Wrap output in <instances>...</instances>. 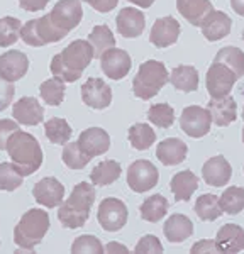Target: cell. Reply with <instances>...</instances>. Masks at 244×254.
I'll list each match as a JSON object with an SVG mask.
<instances>
[{
  "instance_id": "1",
  "label": "cell",
  "mask_w": 244,
  "mask_h": 254,
  "mask_svg": "<svg viewBox=\"0 0 244 254\" xmlns=\"http://www.w3.org/2000/svg\"><path fill=\"white\" fill-rule=\"evenodd\" d=\"M93 60V48L88 41L76 39L53 56L50 69L53 76L64 83H75Z\"/></svg>"
},
{
  "instance_id": "2",
  "label": "cell",
  "mask_w": 244,
  "mask_h": 254,
  "mask_svg": "<svg viewBox=\"0 0 244 254\" xmlns=\"http://www.w3.org/2000/svg\"><path fill=\"white\" fill-rule=\"evenodd\" d=\"M9 158L22 176H31L43 165V149L32 134L17 129L7 139L5 146Z\"/></svg>"
},
{
  "instance_id": "3",
  "label": "cell",
  "mask_w": 244,
  "mask_h": 254,
  "mask_svg": "<svg viewBox=\"0 0 244 254\" xmlns=\"http://www.w3.org/2000/svg\"><path fill=\"white\" fill-rule=\"evenodd\" d=\"M95 202V188L87 182H81L71 190L68 200L60 207L58 219L66 229H78L90 217L92 205Z\"/></svg>"
},
{
  "instance_id": "4",
  "label": "cell",
  "mask_w": 244,
  "mask_h": 254,
  "mask_svg": "<svg viewBox=\"0 0 244 254\" xmlns=\"http://www.w3.org/2000/svg\"><path fill=\"white\" fill-rule=\"evenodd\" d=\"M50 231V215L43 208H31L20 217L19 224L14 229V243L17 244L19 253H32L46 232Z\"/></svg>"
},
{
  "instance_id": "5",
  "label": "cell",
  "mask_w": 244,
  "mask_h": 254,
  "mask_svg": "<svg viewBox=\"0 0 244 254\" xmlns=\"http://www.w3.org/2000/svg\"><path fill=\"white\" fill-rule=\"evenodd\" d=\"M170 81V73L158 60H148L141 63L137 75L132 80V92L141 100L156 97L160 90Z\"/></svg>"
},
{
  "instance_id": "6",
  "label": "cell",
  "mask_w": 244,
  "mask_h": 254,
  "mask_svg": "<svg viewBox=\"0 0 244 254\" xmlns=\"http://www.w3.org/2000/svg\"><path fill=\"white\" fill-rule=\"evenodd\" d=\"M64 36L66 34H63V32L53 26L50 14L43 15L39 19L27 20L22 26V29H20V39L27 46L32 48H41L46 46V44L60 43L61 39H64Z\"/></svg>"
},
{
  "instance_id": "7",
  "label": "cell",
  "mask_w": 244,
  "mask_h": 254,
  "mask_svg": "<svg viewBox=\"0 0 244 254\" xmlns=\"http://www.w3.org/2000/svg\"><path fill=\"white\" fill-rule=\"evenodd\" d=\"M83 7L80 0H58L50 12L53 26L63 34H68L81 22Z\"/></svg>"
},
{
  "instance_id": "8",
  "label": "cell",
  "mask_w": 244,
  "mask_h": 254,
  "mask_svg": "<svg viewBox=\"0 0 244 254\" xmlns=\"http://www.w3.org/2000/svg\"><path fill=\"white\" fill-rule=\"evenodd\" d=\"M129 210L122 200L109 196L104 198L99 205V212H97V220L102 225V229L107 232H117L127 224Z\"/></svg>"
},
{
  "instance_id": "9",
  "label": "cell",
  "mask_w": 244,
  "mask_h": 254,
  "mask_svg": "<svg viewBox=\"0 0 244 254\" xmlns=\"http://www.w3.org/2000/svg\"><path fill=\"white\" fill-rule=\"evenodd\" d=\"M158 168L148 159H137L127 168V185L136 193H146L158 185Z\"/></svg>"
},
{
  "instance_id": "10",
  "label": "cell",
  "mask_w": 244,
  "mask_h": 254,
  "mask_svg": "<svg viewBox=\"0 0 244 254\" xmlns=\"http://www.w3.org/2000/svg\"><path fill=\"white\" fill-rule=\"evenodd\" d=\"M210 126H212V117L207 109L200 105H190L183 109L180 116V127L186 136L200 139L209 134Z\"/></svg>"
},
{
  "instance_id": "11",
  "label": "cell",
  "mask_w": 244,
  "mask_h": 254,
  "mask_svg": "<svg viewBox=\"0 0 244 254\" xmlns=\"http://www.w3.org/2000/svg\"><path fill=\"white\" fill-rule=\"evenodd\" d=\"M238 80L239 78L236 76V73L231 68H227L226 64L212 63L210 68L207 69V78H205V85L207 90H209L210 98L227 97Z\"/></svg>"
},
{
  "instance_id": "12",
  "label": "cell",
  "mask_w": 244,
  "mask_h": 254,
  "mask_svg": "<svg viewBox=\"0 0 244 254\" xmlns=\"http://www.w3.org/2000/svg\"><path fill=\"white\" fill-rule=\"evenodd\" d=\"M132 61L127 51L111 48L100 56V68L111 80H122L131 71Z\"/></svg>"
},
{
  "instance_id": "13",
  "label": "cell",
  "mask_w": 244,
  "mask_h": 254,
  "mask_svg": "<svg viewBox=\"0 0 244 254\" xmlns=\"http://www.w3.org/2000/svg\"><path fill=\"white\" fill-rule=\"evenodd\" d=\"M81 100L90 109H107L112 102V88L102 78H88L81 85Z\"/></svg>"
},
{
  "instance_id": "14",
  "label": "cell",
  "mask_w": 244,
  "mask_h": 254,
  "mask_svg": "<svg viewBox=\"0 0 244 254\" xmlns=\"http://www.w3.org/2000/svg\"><path fill=\"white\" fill-rule=\"evenodd\" d=\"M32 196H34L39 205L55 208L63 203L64 187L61 185V182L56 180L55 176H46V178L39 180L34 185V188H32Z\"/></svg>"
},
{
  "instance_id": "15",
  "label": "cell",
  "mask_w": 244,
  "mask_h": 254,
  "mask_svg": "<svg viewBox=\"0 0 244 254\" xmlns=\"http://www.w3.org/2000/svg\"><path fill=\"white\" fill-rule=\"evenodd\" d=\"M180 22L177 19L172 17V15H166V17H160L154 20L151 32H149V41H151L153 46L156 48H168L173 46L178 41V36H180Z\"/></svg>"
},
{
  "instance_id": "16",
  "label": "cell",
  "mask_w": 244,
  "mask_h": 254,
  "mask_svg": "<svg viewBox=\"0 0 244 254\" xmlns=\"http://www.w3.org/2000/svg\"><path fill=\"white\" fill-rule=\"evenodd\" d=\"M76 142H78L80 149L90 158L102 156L111 149V137H109L107 130H104L102 127H90V129L83 130Z\"/></svg>"
},
{
  "instance_id": "17",
  "label": "cell",
  "mask_w": 244,
  "mask_h": 254,
  "mask_svg": "<svg viewBox=\"0 0 244 254\" xmlns=\"http://www.w3.org/2000/svg\"><path fill=\"white\" fill-rule=\"evenodd\" d=\"M231 29H233V19L226 12L221 10H212L200 24V31L203 38L210 41V43L227 38L231 34Z\"/></svg>"
},
{
  "instance_id": "18",
  "label": "cell",
  "mask_w": 244,
  "mask_h": 254,
  "mask_svg": "<svg viewBox=\"0 0 244 254\" xmlns=\"http://www.w3.org/2000/svg\"><path fill=\"white\" fill-rule=\"evenodd\" d=\"M116 26L117 32L122 38H137L142 34L146 27V17L139 9H134V7H124L116 17Z\"/></svg>"
},
{
  "instance_id": "19",
  "label": "cell",
  "mask_w": 244,
  "mask_h": 254,
  "mask_svg": "<svg viewBox=\"0 0 244 254\" xmlns=\"http://www.w3.org/2000/svg\"><path fill=\"white\" fill-rule=\"evenodd\" d=\"M29 69V60L22 51L10 49L0 56V76L7 81H17L22 78Z\"/></svg>"
},
{
  "instance_id": "20",
  "label": "cell",
  "mask_w": 244,
  "mask_h": 254,
  "mask_svg": "<svg viewBox=\"0 0 244 254\" xmlns=\"http://www.w3.org/2000/svg\"><path fill=\"white\" fill-rule=\"evenodd\" d=\"M202 176L203 182L210 187H224L231 182V176H233V168H231L229 161L224 156H214L209 158L203 163L202 168Z\"/></svg>"
},
{
  "instance_id": "21",
  "label": "cell",
  "mask_w": 244,
  "mask_h": 254,
  "mask_svg": "<svg viewBox=\"0 0 244 254\" xmlns=\"http://www.w3.org/2000/svg\"><path fill=\"white\" fill-rule=\"evenodd\" d=\"M12 117L22 126H38L44 119V109L34 97H22L14 104Z\"/></svg>"
},
{
  "instance_id": "22",
  "label": "cell",
  "mask_w": 244,
  "mask_h": 254,
  "mask_svg": "<svg viewBox=\"0 0 244 254\" xmlns=\"http://www.w3.org/2000/svg\"><path fill=\"white\" fill-rule=\"evenodd\" d=\"M207 110L210 112L212 122L219 127H226L238 119V104L231 95L222 98H210L207 104Z\"/></svg>"
},
{
  "instance_id": "23",
  "label": "cell",
  "mask_w": 244,
  "mask_h": 254,
  "mask_svg": "<svg viewBox=\"0 0 244 254\" xmlns=\"http://www.w3.org/2000/svg\"><path fill=\"white\" fill-rule=\"evenodd\" d=\"M186 153H188V146L178 137H168L156 147V158L160 159L165 166H177L185 161Z\"/></svg>"
},
{
  "instance_id": "24",
  "label": "cell",
  "mask_w": 244,
  "mask_h": 254,
  "mask_svg": "<svg viewBox=\"0 0 244 254\" xmlns=\"http://www.w3.org/2000/svg\"><path fill=\"white\" fill-rule=\"evenodd\" d=\"M214 241L221 253H239L244 249V229L238 224H226L217 231Z\"/></svg>"
},
{
  "instance_id": "25",
  "label": "cell",
  "mask_w": 244,
  "mask_h": 254,
  "mask_svg": "<svg viewBox=\"0 0 244 254\" xmlns=\"http://www.w3.org/2000/svg\"><path fill=\"white\" fill-rule=\"evenodd\" d=\"M177 9L192 26L200 27L203 19L214 10V7L210 0H177Z\"/></svg>"
},
{
  "instance_id": "26",
  "label": "cell",
  "mask_w": 244,
  "mask_h": 254,
  "mask_svg": "<svg viewBox=\"0 0 244 254\" xmlns=\"http://www.w3.org/2000/svg\"><path fill=\"white\" fill-rule=\"evenodd\" d=\"M163 232L172 244H180L193 234V224L186 215L173 214L163 225Z\"/></svg>"
},
{
  "instance_id": "27",
  "label": "cell",
  "mask_w": 244,
  "mask_h": 254,
  "mask_svg": "<svg viewBox=\"0 0 244 254\" xmlns=\"http://www.w3.org/2000/svg\"><path fill=\"white\" fill-rule=\"evenodd\" d=\"M170 188H172V193L175 195L177 202H186L198 188V178L190 170L180 171L172 178Z\"/></svg>"
},
{
  "instance_id": "28",
  "label": "cell",
  "mask_w": 244,
  "mask_h": 254,
  "mask_svg": "<svg viewBox=\"0 0 244 254\" xmlns=\"http://www.w3.org/2000/svg\"><path fill=\"white\" fill-rule=\"evenodd\" d=\"M198 71L195 66L188 64H180L170 73V83L180 92H195L198 88Z\"/></svg>"
},
{
  "instance_id": "29",
  "label": "cell",
  "mask_w": 244,
  "mask_h": 254,
  "mask_svg": "<svg viewBox=\"0 0 244 254\" xmlns=\"http://www.w3.org/2000/svg\"><path fill=\"white\" fill-rule=\"evenodd\" d=\"M168 208H170L168 200L163 195L156 193V195H151L149 198H146L144 202L141 203L139 214L142 220L154 224V222H160L163 217L168 214Z\"/></svg>"
},
{
  "instance_id": "30",
  "label": "cell",
  "mask_w": 244,
  "mask_h": 254,
  "mask_svg": "<svg viewBox=\"0 0 244 254\" xmlns=\"http://www.w3.org/2000/svg\"><path fill=\"white\" fill-rule=\"evenodd\" d=\"M121 173H122V168L119 163L114 161V159H105V161H100L92 170L90 180L93 185L107 187L112 185L114 182H117L121 178Z\"/></svg>"
},
{
  "instance_id": "31",
  "label": "cell",
  "mask_w": 244,
  "mask_h": 254,
  "mask_svg": "<svg viewBox=\"0 0 244 254\" xmlns=\"http://www.w3.org/2000/svg\"><path fill=\"white\" fill-rule=\"evenodd\" d=\"M127 137L131 146L137 151L149 149L156 142V132L153 130L151 126L144 124V122H139V124H134L129 127Z\"/></svg>"
},
{
  "instance_id": "32",
  "label": "cell",
  "mask_w": 244,
  "mask_h": 254,
  "mask_svg": "<svg viewBox=\"0 0 244 254\" xmlns=\"http://www.w3.org/2000/svg\"><path fill=\"white\" fill-rule=\"evenodd\" d=\"M88 43L93 48V58H100L107 49L116 48V38H114L112 31L105 24L93 27L90 36H88Z\"/></svg>"
},
{
  "instance_id": "33",
  "label": "cell",
  "mask_w": 244,
  "mask_h": 254,
  "mask_svg": "<svg viewBox=\"0 0 244 254\" xmlns=\"http://www.w3.org/2000/svg\"><path fill=\"white\" fill-rule=\"evenodd\" d=\"M195 212H197L198 219L207 220V222H214L224 214L219 196L212 193H203L198 196L195 202Z\"/></svg>"
},
{
  "instance_id": "34",
  "label": "cell",
  "mask_w": 244,
  "mask_h": 254,
  "mask_svg": "<svg viewBox=\"0 0 244 254\" xmlns=\"http://www.w3.org/2000/svg\"><path fill=\"white\" fill-rule=\"evenodd\" d=\"M214 63L226 64L227 68H231L236 73L238 78L244 76V51H241L236 46H226L215 55Z\"/></svg>"
},
{
  "instance_id": "35",
  "label": "cell",
  "mask_w": 244,
  "mask_h": 254,
  "mask_svg": "<svg viewBox=\"0 0 244 254\" xmlns=\"http://www.w3.org/2000/svg\"><path fill=\"white\" fill-rule=\"evenodd\" d=\"M44 134L53 144H66L70 141L73 130L68 121L61 117H53L44 122Z\"/></svg>"
},
{
  "instance_id": "36",
  "label": "cell",
  "mask_w": 244,
  "mask_h": 254,
  "mask_svg": "<svg viewBox=\"0 0 244 254\" xmlns=\"http://www.w3.org/2000/svg\"><path fill=\"white\" fill-rule=\"evenodd\" d=\"M64 81L60 78H50L46 81H43L39 87V93L41 98L44 100V104L53 105V107H58V105L63 104L64 100Z\"/></svg>"
},
{
  "instance_id": "37",
  "label": "cell",
  "mask_w": 244,
  "mask_h": 254,
  "mask_svg": "<svg viewBox=\"0 0 244 254\" xmlns=\"http://www.w3.org/2000/svg\"><path fill=\"white\" fill-rule=\"evenodd\" d=\"M222 212L229 215H238L244 210V188L241 187H229L224 190V193L219 196Z\"/></svg>"
},
{
  "instance_id": "38",
  "label": "cell",
  "mask_w": 244,
  "mask_h": 254,
  "mask_svg": "<svg viewBox=\"0 0 244 254\" xmlns=\"http://www.w3.org/2000/svg\"><path fill=\"white\" fill-rule=\"evenodd\" d=\"M61 158H63V163L70 168V170H83L92 159L80 149L78 142H70V141L64 144Z\"/></svg>"
},
{
  "instance_id": "39",
  "label": "cell",
  "mask_w": 244,
  "mask_h": 254,
  "mask_svg": "<svg viewBox=\"0 0 244 254\" xmlns=\"http://www.w3.org/2000/svg\"><path fill=\"white\" fill-rule=\"evenodd\" d=\"M22 24L15 17H2L0 19V48H9L17 43L20 38Z\"/></svg>"
},
{
  "instance_id": "40",
  "label": "cell",
  "mask_w": 244,
  "mask_h": 254,
  "mask_svg": "<svg viewBox=\"0 0 244 254\" xmlns=\"http://www.w3.org/2000/svg\"><path fill=\"white\" fill-rule=\"evenodd\" d=\"M148 119L160 129H168L175 122V110L168 104H154L148 110Z\"/></svg>"
},
{
  "instance_id": "41",
  "label": "cell",
  "mask_w": 244,
  "mask_h": 254,
  "mask_svg": "<svg viewBox=\"0 0 244 254\" xmlns=\"http://www.w3.org/2000/svg\"><path fill=\"white\" fill-rule=\"evenodd\" d=\"M24 176L14 163H0V190L14 191L22 185Z\"/></svg>"
},
{
  "instance_id": "42",
  "label": "cell",
  "mask_w": 244,
  "mask_h": 254,
  "mask_svg": "<svg viewBox=\"0 0 244 254\" xmlns=\"http://www.w3.org/2000/svg\"><path fill=\"white\" fill-rule=\"evenodd\" d=\"M71 253H75V254H78V253H95V254H100V253H104V246H102L100 239H97L95 236L85 234V236L76 237V239L73 241Z\"/></svg>"
},
{
  "instance_id": "43",
  "label": "cell",
  "mask_w": 244,
  "mask_h": 254,
  "mask_svg": "<svg viewBox=\"0 0 244 254\" xmlns=\"http://www.w3.org/2000/svg\"><path fill=\"white\" fill-rule=\"evenodd\" d=\"M136 253H163V244L160 243L156 236L153 234H148L144 237H141L139 243L136 244L134 248Z\"/></svg>"
},
{
  "instance_id": "44",
  "label": "cell",
  "mask_w": 244,
  "mask_h": 254,
  "mask_svg": "<svg viewBox=\"0 0 244 254\" xmlns=\"http://www.w3.org/2000/svg\"><path fill=\"white\" fill-rule=\"evenodd\" d=\"M14 93H15L14 83L0 76V112H3V110L12 104Z\"/></svg>"
},
{
  "instance_id": "45",
  "label": "cell",
  "mask_w": 244,
  "mask_h": 254,
  "mask_svg": "<svg viewBox=\"0 0 244 254\" xmlns=\"http://www.w3.org/2000/svg\"><path fill=\"white\" fill-rule=\"evenodd\" d=\"M19 129V122L17 121H10V119H2L0 121V151L5 149L7 146V139L12 132Z\"/></svg>"
},
{
  "instance_id": "46",
  "label": "cell",
  "mask_w": 244,
  "mask_h": 254,
  "mask_svg": "<svg viewBox=\"0 0 244 254\" xmlns=\"http://www.w3.org/2000/svg\"><path fill=\"white\" fill-rule=\"evenodd\" d=\"M81 2H87L88 5H92L97 12L105 14V12H111L116 9L119 0H81Z\"/></svg>"
},
{
  "instance_id": "47",
  "label": "cell",
  "mask_w": 244,
  "mask_h": 254,
  "mask_svg": "<svg viewBox=\"0 0 244 254\" xmlns=\"http://www.w3.org/2000/svg\"><path fill=\"white\" fill-rule=\"evenodd\" d=\"M192 253L198 254V253H221L215 244V241H210V239H203V241H198V243L193 244L192 248Z\"/></svg>"
},
{
  "instance_id": "48",
  "label": "cell",
  "mask_w": 244,
  "mask_h": 254,
  "mask_svg": "<svg viewBox=\"0 0 244 254\" xmlns=\"http://www.w3.org/2000/svg\"><path fill=\"white\" fill-rule=\"evenodd\" d=\"M48 2H50V0H19V5H20V9H24L27 12H38V10L46 9Z\"/></svg>"
},
{
  "instance_id": "49",
  "label": "cell",
  "mask_w": 244,
  "mask_h": 254,
  "mask_svg": "<svg viewBox=\"0 0 244 254\" xmlns=\"http://www.w3.org/2000/svg\"><path fill=\"white\" fill-rule=\"evenodd\" d=\"M104 251H107V253H129V249L125 248V246L119 244V243H109L104 248Z\"/></svg>"
},
{
  "instance_id": "50",
  "label": "cell",
  "mask_w": 244,
  "mask_h": 254,
  "mask_svg": "<svg viewBox=\"0 0 244 254\" xmlns=\"http://www.w3.org/2000/svg\"><path fill=\"white\" fill-rule=\"evenodd\" d=\"M231 7L238 15H244V0H231Z\"/></svg>"
},
{
  "instance_id": "51",
  "label": "cell",
  "mask_w": 244,
  "mask_h": 254,
  "mask_svg": "<svg viewBox=\"0 0 244 254\" xmlns=\"http://www.w3.org/2000/svg\"><path fill=\"white\" fill-rule=\"evenodd\" d=\"M129 2L137 7H141V9H149V7L154 3V0H129Z\"/></svg>"
},
{
  "instance_id": "52",
  "label": "cell",
  "mask_w": 244,
  "mask_h": 254,
  "mask_svg": "<svg viewBox=\"0 0 244 254\" xmlns=\"http://www.w3.org/2000/svg\"><path fill=\"white\" fill-rule=\"evenodd\" d=\"M243 142H244V127H243Z\"/></svg>"
},
{
  "instance_id": "53",
  "label": "cell",
  "mask_w": 244,
  "mask_h": 254,
  "mask_svg": "<svg viewBox=\"0 0 244 254\" xmlns=\"http://www.w3.org/2000/svg\"><path fill=\"white\" fill-rule=\"evenodd\" d=\"M243 121H244V109H243Z\"/></svg>"
},
{
  "instance_id": "54",
  "label": "cell",
  "mask_w": 244,
  "mask_h": 254,
  "mask_svg": "<svg viewBox=\"0 0 244 254\" xmlns=\"http://www.w3.org/2000/svg\"><path fill=\"white\" fill-rule=\"evenodd\" d=\"M243 41H244V31H243Z\"/></svg>"
}]
</instances>
